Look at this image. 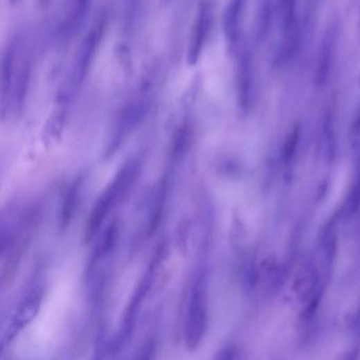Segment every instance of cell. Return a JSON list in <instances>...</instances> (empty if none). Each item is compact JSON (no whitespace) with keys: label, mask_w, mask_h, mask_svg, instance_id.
I'll list each match as a JSON object with an SVG mask.
<instances>
[{"label":"cell","mask_w":360,"mask_h":360,"mask_svg":"<svg viewBox=\"0 0 360 360\" xmlns=\"http://www.w3.org/2000/svg\"><path fill=\"white\" fill-rule=\"evenodd\" d=\"M42 217L39 202L9 205L3 209L0 225V257L3 260L1 283L8 287L14 280L26 251L31 244Z\"/></svg>","instance_id":"obj_1"},{"label":"cell","mask_w":360,"mask_h":360,"mask_svg":"<svg viewBox=\"0 0 360 360\" xmlns=\"http://www.w3.org/2000/svg\"><path fill=\"white\" fill-rule=\"evenodd\" d=\"M142 168L143 159L141 156H132L120 166L90 211L89 218L82 234L84 244H90L98 237L105 221L114 207L124 202L132 192L140 178Z\"/></svg>","instance_id":"obj_2"},{"label":"cell","mask_w":360,"mask_h":360,"mask_svg":"<svg viewBox=\"0 0 360 360\" xmlns=\"http://www.w3.org/2000/svg\"><path fill=\"white\" fill-rule=\"evenodd\" d=\"M107 25L108 15L102 12L96 18L93 25L80 42L70 67L69 73L58 92L57 109H56L58 111L67 114V108L71 102H73L74 98L82 89V84L91 69L100 42L107 29Z\"/></svg>","instance_id":"obj_3"},{"label":"cell","mask_w":360,"mask_h":360,"mask_svg":"<svg viewBox=\"0 0 360 360\" xmlns=\"http://www.w3.org/2000/svg\"><path fill=\"white\" fill-rule=\"evenodd\" d=\"M165 251H166V241H162V243L156 246L154 257L147 267L146 271L143 273L142 278L138 281L136 289L130 297L129 303L125 309L120 330L112 338V341H110L109 354L116 355L120 353L132 341L141 309L150 295L152 285L156 282V271L163 259L165 258Z\"/></svg>","instance_id":"obj_4"},{"label":"cell","mask_w":360,"mask_h":360,"mask_svg":"<svg viewBox=\"0 0 360 360\" xmlns=\"http://www.w3.org/2000/svg\"><path fill=\"white\" fill-rule=\"evenodd\" d=\"M152 84L150 78L143 80L132 98L120 108L112 125L105 150V159H111L129 136L138 129L152 107Z\"/></svg>","instance_id":"obj_5"},{"label":"cell","mask_w":360,"mask_h":360,"mask_svg":"<svg viewBox=\"0 0 360 360\" xmlns=\"http://www.w3.org/2000/svg\"><path fill=\"white\" fill-rule=\"evenodd\" d=\"M208 329V271L204 267L197 269L189 289L185 316L184 341L187 350L196 351Z\"/></svg>","instance_id":"obj_6"},{"label":"cell","mask_w":360,"mask_h":360,"mask_svg":"<svg viewBox=\"0 0 360 360\" xmlns=\"http://www.w3.org/2000/svg\"><path fill=\"white\" fill-rule=\"evenodd\" d=\"M25 34H17V52H16L15 68H14L13 84L10 96L8 118H18L23 114L29 92L32 73L31 49L28 46Z\"/></svg>","instance_id":"obj_7"},{"label":"cell","mask_w":360,"mask_h":360,"mask_svg":"<svg viewBox=\"0 0 360 360\" xmlns=\"http://www.w3.org/2000/svg\"><path fill=\"white\" fill-rule=\"evenodd\" d=\"M45 293L46 287L42 282L33 283V285L28 289L23 299L20 300L19 305H17V309L14 312L11 321L3 334L0 351L3 352V349L19 335L20 332L26 329L36 318L42 307Z\"/></svg>","instance_id":"obj_8"},{"label":"cell","mask_w":360,"mask_h":360,"mask_svg":"<svg viewBox=\"0 0 360 360\" xmlns=\"http://www.w3.org/2000/svg\"><path fill=\"white\" fill-rule=\"evenodd\" d=\"M215 20L213 0H202L198 7L192 32L189 36L186 60L189 66H196L202 55Z\"/></svg>","instance_id":"obj_9"},{"label":"cell","mask_w":360,"mask_h":360,"mask_svg":"<svg viewBox=\"0 0 360 360\" xmlns=\"http://www.w3.org/2000/svg\"><path fill=\"white\" fill-rule=\"evenodd\" d=\"M338 34L339 26L333 23L327 28L321 37L314 67V82L317 87H323L331 76L337 48Z\"/></svg>","instance_id":"obj_10"},{"label":"cell","mask_w":360,"mask_h":360,"mask_svg":"<svg viewBox=\"0 0 360 360\" xmlns=\"http://www.w3.org/2000/svg\"><path fill=\"white\" fill-rule=\"evenodd\" d=\"M237 98L240 109L249 111L253 98V57L247 46H240L237 51Z\"/></svg>","instance_id":"obj_11"},{"label":"cell","mask_w":360,"mask_h":360,"mask_svg":"<svg viewBox=\"0 0 360 360\" xmlns=\"http://www.w3.org/2000/svg\"><path fill=\"white\" fill-rule=\"evenodd\" d=\"M174 168L169 167L159 181L150 201L148 218H147L146 234L152 237L158 231L166 210L169 194L172 192L174 182Z\"/></svg>","instance_id":"obj_12"},{"label":"cell","mask_w":360,"mask_h":360,"mask_svg":"<svg viewBox=\"0 0 360 360\" xmlns=\"http://www.w3.org/2000/svg\"><path fill=\"white\" fill-rule=\"evenodd\" d=\"M118 237H120V222L118 220L111 221L98 237L93 249L90 253L87 269L84 273L86 283L89 282L92 277L96 275L100 262L109 258L114 253L118 245Z\"/></svg>","instance_id":"obj_13"},{"label":"cell","mask_w":360,"mask_h":360,"mask_svg":"<svg viewBox=\"0 0 360 360\" xmlns=\"http://www.w3.org/2000/svg\"><path fill=\"white\" fill-rule=\"evenodd\" d=\"M247 0H228L222 15L223 33L227 49L236 54L241 46L242 20Z\"/></svg>","instance_id":"obj_14"},{"label":"cell","mask_w":360,"mask_h":360,"mask_svg":"<svg viewBox=\"0 0 360 360\" xmlns=\"http://www.w3.org/2000/svg\"><path fill=\"white\" fill-rule=\"evenodd\" d=\"M16 52H17V35L10 39L1 54L0 65V110L1 118L5 120L9 107L13 84L14 68H15Z\"/></svg>","instance_id":"obj_15"},{"label":"cell","mask_w":360,"mask_h":360,"mask_svg":"<svg viewBox=\"0 0 360 360\" xmlns=\"http://www.w3.org/2000/svg\"><path fill=\"white\" fill-rule=\"evenodd\" d=\"M84 181V174H80L71 181L69 186L66 189L65 195L62 198L60 216H58V231L60 233H65L75 218V214L82 201L80 199H82Z\"/></svg>","instance_id":"obj_16"},{"label":"cell","mask_w":360,"mask_h":360,"mask_svg":"<svg viewBox=\"0 0 360 360\" xmlns=\"http://www.w3.org/2000/svg\"><path fill=\"white\" fill-rule=\"evenodd\" d=\"M301 39H303V29H301L300 23L298 20L289 29L281 32V40L280 44H279L278 51H277L275 60H273L275 65L281 67V66L289 64L298 54Z\"/></svg>","instance_id":"obj_17"},{"label":"cell","mask_w":360,"mask_h":360,"mask_svg":"<svg viewBox=\"0 0 360 360\" xmlns=\"http://www.w3.org/2000/svg\"><path fill=\"white\" fill-rule=\"evenodd\" d=\"M194 136V127L188 118H185L174 130L172 136L170 154H169V166L176 168L188 154L192 146Z\"/></svg>","instance_id":"obj_18"},{"label":"cell","mask_w":360,"mask_h":360,"mask_svg":"<svg viewBox=\"0 0 360 360\" xmlns=\"http://www.w3.org/2000/svg\"><path fill=\"white\" fill-rule=\"evenodd\" d=\"M92 0H73L69 13L62 25V36L66 39L73 38L82 29L89 15Z\"/></svg>","instance_id":"obj_19"},{"label":"cell","mask_w":360,"mask_h":360,"mask_svg":"<svg viewBox=\"0 0 360 360\" xmlns=\"http://www.w3.org/2000/svg\"><path fill=\"white\" fill-rule=\"evenodd\" d=\"M273 0H260L257 12L256 34L259 39H263L271 29L273 20Z\"/></svg>","instance_id":"obj_20"},{"label":"cell","mask_w":360,"mask_h":360,"mask_svg":"<svg viewBox=\"0 0 360 360\" xmlns=\"http://www.w3.org/2000/svg\"><path fill=\"white\" fill-rule=\"evenodd\" d=\"M278 13L281 32L285 31L299 20L297 0H278Z\"/></svg>","instance_id":"obj_21"},{"label":"cell","mask_w":360,"mask_h":360,"mask_svg":"<svg viewBox=\"0 0 360 360\" xmlns=\"http://www.w3.org/2000/svg\"><path fill=\"white\" fill-rule=\"evenodd\" d=\"M299 138H300V127L297 125L289 132L285 138V146H283V160L287 162L291 160L298 146Z\"/></svg>","instance_id":"obj_22"},{"label":"cell","mask_w":360,"mask_h":360,"mask_svg":"<svg viewBox=\"0 0 360 360\" xmlns=\"http://www.w3.org/2000/svg\"><path fill=\"white\" fill-rule=\"evenodd\" d=\"M156 341L154 337L148 338L146 339L142 347H141L140 351H138V355L136 358L140 359H150L154 357V354L156 353Z\"/></svg>","instance_id":"obj_23"},{"label":"cell","mask_w":360,"mask_h":360,"mask_svg":"<svg viewBox=\"0 0 360 360\" xmlns=\"http://www.w3.org/2000/svg\"><path fill=\"white\" fill-rule=\"evenodd\" d=\"M236 357L237 350L236 348L233 347V345H229V347L221 350V351L219 352L218 356H217V358H219V359H234V358Z\"/></svg>","instance_id":"obj_24"},{"label":"cell","mask_w":360,"mask_h":360,"mask_svg":"<svg viewBox=\"0 0 360 360\" xmlns=\"http://www.w3.org/2000/svg\"><path fill=\"white\" fill-rule=\"evenodd\" d=\"M353 132H355V134H360V110L355 122H354Z\"/></svg>","instance_id":"obj_25"},{"label":"cell","mask_w":360,"mask_h":360,"mask_svg":"<svg viewBox=\"0 0 360 360\" xmlns=\"http://www.w3.org/2000/svg\"><path fill=\"white\" fill-rule=\"evenodd\" d=\"M38 1H39L40 5L46 6L48 5V3H49L50 0H38Z\"/></svg>","instance_id":"obj_26"},{"label":"cell","mask_w":360,"mask_h":360,"mask_svg":"<svg viewBox=\"0 0 360 360\" xmlns=\"http://www.w3.org/2000/svg\"><path fill=\"white\" fill-rule=\"evenodd\" d=\"M316 3V0H309V3Z\"/></svg>","instance_id":"obj_27"},{"label":"cell","mask_w":360,"mask_h":360,"mask_svg":"<svg viewBox=\"0 0 360 360\" xmlns=\"http://www.w3.org/2000/svg\"><path fill=\"white\" fill-rule=\"evenodd\" d=\"M16 1H17V0H11V3H16Z\"/></svg>","instance_id":"obj_28"},{"label":"cell","mask_w":360,"mask_h":360,"mask_svg":"<svg viewBox=\"0 0 360 360\" xmlns=\"http://www.w3.org/2000/svg\"><path fill=\"white\" fill-rule=\"evenodd\" d=\"M359 30H360V16H359Z\"/></svg>","instance_id":"obj_29"},{"label":"cell","mask_w":360,"mask_h":360,"mask_svg":"<svg viewBox=\"0 0 360 360\" xmlns=\"http://www.w3.org/2000/svg\"><path fill=\"white\" fill-rule=\"evenodd\" d=\"M359 84H360V78H359Z\"/></svg>","instance_id":"obj_30"}]
</instances>
